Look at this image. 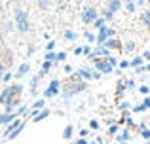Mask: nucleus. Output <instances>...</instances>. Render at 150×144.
Masks as SVG:
<instances>
[{"label":"nucleus","instance_id":"nucleus-1","mask_svg":"<svg viewBox=\"0 0 150 144\" xmlns=\"http://www.w3.org/2000/svg\"><path fill=\"white\" fill-rule=\"evenodd\" d=\"M13 15H15V25H17V30H19V32H29V29H30L29 13H27L25 10H21V8H15Z\"/></svg>","mask_w":150,"mask_h":144},{"label":"nucleus","instance_id":"nucleus-32","mask_svg":"<svg viewBox=\"0 0 150 144\" xmlns=\"http://www.w3.org/2000/svg\"><path fill=\"white\" fill-rule=\"evenodd\" d=\"M2 80H4V81L8 84V81L11 80V74H10V72H4V74H2Z\"/></svg>","mask_w":150,"mask_h":144},{"label":"nucleus","instance_id":"nucleus-2","mask_svg":"<svg viewBox=\"0 0 150 144\" xmlns=\"http://www.w3.org/2000/svg\"><path fill=\"white\" fill-rule=\"evenodd\" d=\"M93 63H95V68L101 74H110V72H112V68H114L112 65L106 61V57H105V59H95V57H93Z\"/></svg>","mask_w":150,"mask_h":144},{"label":"nucleus","instance_id":"nucleus-42","mask_svg":"<svg viewBox=\"0 0 150 144\" xmlns=\"http://www.w3.org/2000/svg\"><path fill=\"white\" fill-rule=\"evenodd\" d=\"M2 74H4V63L0 61V76H2Z\"/></svg>","mask_w":150,"mask_h":144},{"label":"nucleus","instance_id":"nucleus-3","mask_svg":"<svg viewBox=\"0 0 150 144\" xmlns=\"http://www.w3.org/2000/svg\"><path fill=\"white\" fill-rule=\"evenodd\" d=\"M97 17H99V13H97V10H95V8H91V6H89V8H86V10H84V13H82V21H84V23H88V25H89V23H93Z\"/></svg>","mask_w":150,"mask_h":144},{"label":"nucleus","instance_id":"nucleus-19","mask_svg":"<svg viewBox=\"0 0 150 144\" xmlns=\"http://www.w3.org/2000/svg\"><path fill=\"white\" fill-rule=\"evenodd\" d=\"M125 10H127L129 13H133V11L137 10V4L135 2H127V4H125Z\"/></svg>","mask_w":150,"mask_h":144},{"label":"nucleus","instance_id":"nucleus-30","mask_svg":"<svg viewBox=\"0 0 150 144\" xmlns=\"http://www.w3.org/2000/svg\"><path fill=\"white\" fill-rule=\"evenodd\" d=\"M143 137H144V138H150V129H146V127H144V123H143Z\"/></svg>","mask_w":150,"mask_h":144},{"label":"nucleus","instance_id":"nucleus-11","mask_svg":"<svg viewBox=\"0 0 150 144\" xmlns=\"http://www.w3.org/2000/svg\"><path fill=\"white\" fill-rule=\"evenodd\" d=\"M78 74H80L84 80H91V78H93V70H89V68H80Z\"/></svg>","mask_w":150,"mask_h":144},{"label":"nucleus","instance_id":"nucleus-12","mask_svg":"<svg viewBox=\"0 0 150 144\" xmlns=\"http://www.w3.org/2000/svg\"><path fill=\"white\" fill-rule=\"evenodd\" d=\"M48 116H50V110L46 108V110H42L40 114H36V116H34V122H42V119H44V118H48Z\"/></svg>","mask_w":150,"mask_h":144},{"label":"nucleus","instance_id":"nucleus-24","mask_svg":"<svg viewBox=\"0 0 150 144\" xmlns=\"http://www.w3.org/2000/svg\"><path fill=\"white\" fill-rule=\"evenodd\" d=\"M133 49H135V44H133V42H127V44H125V51H127V53H131Z\"/></svg>","mask_w":150,"mask_h":144},{"label":"nucleus","instance_id":"nucleus-22","mask_svg":"<svg viewBox=\"0 0 150 144\" xmlns=\"http://www.w3.org/2000/svg\"><path fill=\"white\" fill-rule=\"evenodd\" d=\"M65 59H67V53H65V51L55 53V61H59V63H61V61H65Z\"/></svg>","mask_w":150,"mask_h":144},{"label":"nucleus","instance_id":"nucleus-5","mask_svg":"<svg viewBox=\"0 0 150 144\" xmlns=\"http://www.w3.org/2000/svg\"><path fill=\"white\" fill-rule=\"evenodd\" d=\"M106 38H108V29H106V27H101V29H99V34H97V38H95V42L99 46H103L106 42Z\"/></svg>","mask_w":150,"mask_h":144},{"label":"nucleus","instance_id":"nucleus-41","mask_svg":"<svg viewBox=\"0 0 150 144\" xmlns=\"http://www.w3.org/2000/svg\"><path fill=\"white\" fill-rule=\"evenodd\" d=\"M114 34H116V30H114V29H108V38L114 36Z\"/></svg>","mask_w":150,"mask_h":144},{"label":"nucleus","instance_id":"nucleus-15","mask_svg":"<svg viewBox=\"0 0 150 144\" xmlns=\"http://www.w3.org/2000/svg\"><path fill=\"white\" fill-rule=\"evenodd\" d=\"M38 8H40V10H50L51 0H38Z\"/></svg>","mask_w":150,"mask_h":144},{"label":"nucleus","instance_id":"nucleus-8","mask_svg":"<svg viewBox=\"0 0 150 144\" xmlns=\"http://www.w3.org/2000/svg\"><path fill=\"white\" fill-rule=\"evenodd\" d=\"M103 46H105V48H108V49H120V42H118L114 36L106 38V42H105Z\"/></svg>","mask_w":150,"mask_h":144},{"label":"nucleus","instance_id":"nucleus-46","mask_svg":"<svg viewBox=\"0 0 150 144\" xmlns=\"http://www.w3.org/2000/svg\"><path fill=\"white\" fill-rule=\"evenodd\" d=\"M120 144H125V142H120Z\"/></svg>","mask_w":150,"mask_h":144},{"label":"nucleus","instance_id":"nucleus-38","mask_svg":"<svg viewBox=\"0 0 150 144\" xmlns=\"http://www.w3.org/2000/svg\"><path fill=\"white\" fill-rule=\"evenodd\" d=\"M74 144H88V140H86V138H84V137H82V138H80V140H76V142H74Z\"/></svg>","mask_w":150,"mask_h":144},{"label":"nucleus","instance_id":"nucleus-44","mask_svg":"<svg viewBox=\"0 0 150 144\" xmlns=\"http://www.w3.org/2000/svg\"><path fill=\"white\" fill-rule=\"evenodd\" d=\"M146 70H150V63H148V67H146Z\"/></svg>","mask_w":150,"mask_h":144},{"label":"nucleus","instance_id":"nucleus-21","mask_svg":"<svg viewBox=\"0 0 150 144\" xmlns=\"http://www.w3.org/2000/svg\"><path fill=\"white\" fill-rule=\"evenodd\" d=\"M70 135H72V125H67L65 131H63V137H65V138H70Z\"/></svg>","mask_w":150,"mask_h":144},{"label":"nucleus","instance_id":"nucleus-26","mask_svg":"<svg viewBox=\"0 0 150 144\" xmlns=\"http://www.w3.org/2000/svg\"><path fill=\"white\" fill-rule=\"evenodd\" d=\"M82 53H84L86 57H89V55H91V48H89V46H86V48H82Z\"/></svg>","mask_w":150,"mask_h":144},{"label":"nucleus","instance_id":"nucleus-7","mask_svg":"<svg viewBox=\"0 0 150 144\" xmlns=\"http://www.w3.org/2000/svg\"><path fill=\"white\" fill-rule=\"evenodd\" d=\"M15 118H17V112H6L0 116V123H11Z\"/></svg>","mask_w":150,"mask_h":144},{"label":"nucleus","instance_id":"nucleus-23","mask_svg":"<svg viewBox=\"0 0 150 144\" xmlns=\"http://www.w3.org/2000/svg\"><path fill=\"white\" fill-rule=\"evenodd\" d=\"M143 21H144V25H146L148 29H150V11H146V13L143 15Z\"/></svg>","mask_w":150,"mask_h":144},{"label":"nucleus","instance_id":"nucleus-25","mask_svg":"<svg viewBox=\"0 0 150 144\" xmlns=\"http://www.w3.org/2000/svg\"><path fill=\"white\" fill-rule=\"evenodd\" d=\"M127 138H129V133H127V131H125V133H122L120 137H118V140H120V142H125V140H127Z\"/></svg>","mask_w":150,"mask_h":144},{"label":"nucleus","instance_id":"nucleus-31","mask_svg":"<svg viewBox=\"0 0 150 144\" xmlns=\"http://www.w3.org/2000/svg\"><path fill=\"white\" fill-rule=\"evenodd\" d=\"M86 38H88V42H95V34H91V32H86Z\"/></svg>","mask_w":150,"mask_h":144},{"label":"nucleus","instance_id":"nucleus-20","mask_svg":"<svg viewBox=\"0 0 150 144\" xmlns=\"http://www.w3.org/2000/svg\"><path fill=\"white\" fill-rule=\"evenodd\" d=\"M44 104H46V100L40 99V100H36V103L33 104V108H34V110H40V108H44Z\"/></svg>","mask_w":150,"mask_h":144},{"label":"nucleus","instance_id":"nucleus-39","mask_svg":"<svg viewBox=\"0 0 150 144\" xmlns=\"http://www.w3.org/2000/svg\"><path fill=\"white\" fill-rule=\"evenodd\" d=\"M10 30H11V23L6 21V32H10Z\"/></svg>","mask_w":150,"mask_h":144},{"label":"nucleus","instance_id":"nucleus-36","mask_svg":"<svg viewBox=\"0 0 150 144\" xmlns=\"http://www.w3.org/2000/svg\"><path fill=\"white\" fill-rule=\"evenodd\" d=\"M125 87H129V89H131V87H135V81H133V80H129L127 84H125Z\"/></svg>","mask_w":150,"mask_h":144},{"label":"nucleus","instance_id":"nucleus-45","mask_svg":"<svg viewBox=\"0 0 150 144\" xmlns=\"http://www.w3.org/2000/svg\"><path fill=\"white\" fill-rule=\"evenodd\" d=\"M127 2H135V0H127Z\"/></svg>","mask_w":150,"mask_h":144},{"label":"nucleus","instance_id":"nucleus-34","mask_svg":"<svg viewBox=\"0 0 150 144\" xmlns=\"http://www.w3.org/2000/svg\"><path fill=\"white\" fill-rule=\"evenodd\" d=\"M139 91L143 93V95H146V93L150 91V89H148V85H141V87H139Z\"/></svg>","mask_w":150,"mask_h":144},{"label":"nucleus","instance_id":"nucleus-13","mask_svg":"<svg viewBox=\"0 0 150 144\" xmlns=\"http://www.w3.org/2000/svg\"><path fill=\"white\" fill-rule=\"evenodd\" d=\"M21 123H23V122H21V119H13V122H11V125H10V127H8V131H6V135H10V133H11V131H13V129H17V127H19V125H21Z\"/></svg>","mask_w":150,"mask_h":144},{"label":"nucleus","instance_id":"nucleus-28","mask_svg":"<svg viewBox=\"0 0 150 144\" xmlns=\"http://www.w3.org/2000/svg\"><path fill=\"white\" fill-rule=\"evenodd\" d=\"M46 61H55V53L48 51V53H46Z\"/></svg>","mask_w":150,"mask_h":144},{"label":"nucleus","instance_id":"nucleus-29","mask_svg":"<svg viewBox=\"0 0 150 144\" xmlns=\"http://www.w3.org/2000/svg\"><path fill=\"white\" fill-rule=\"evenodd\" d=\"M106 61H108V63H110V65H112V67H116V65H118V61H116V57H110V55H108V57H106Z\"/></svg>","mask_w":150,"mask_h":144},{"label":"nucleus","instance_id":"nucleus-37","mask_svg":"<svg viewBox=\"0 0 150 144\" xmlns=\"http://www.w3.org/2000/svg\"><path fill=\"white\" fill-rule=\"evenodd\" d=\"M120 67H122V68H127V67H129V61H122Z\"/></svg>","mask_w":150,"mask_h":144},{"label":"nucleus","instance_id":"nucleus-43","mask_svg":"<svg viewBox=\"0 0 150 144\" xmlns=\"http://www.w3.org/2000/svg\"><path fill=\"white\" fill-rule=\"evenodd\" d=\"M143 59H148V61H150V51H146V53H144V55H143Z\"/></svg>","mask_w":150,"mask_h":144},{"label":"nucleus","instance_id":"nucleus-18","mask_svg":"<svg viewBox=\"0 0 150 144\" xmlns=\"http://www.w3.org/2000/svg\"><path fill=\"white\" fill-rule=\"evenodd\" d=\"M103 17H105V19H106V21H110V19H114V13H112V11H110V10H108V8H106V10H105V11H103Z\"/></svg>","mask_w":150,"mask_h":144},{"label":"nucleus","instance_id":"nucleus-33","mask_svg":"<svg viewBox=\"0 0 150 144\" xmlns=\"http://www.w3.org/2000/svg\"><path fill=\"white\" fill-rule=\"evenodd\" d=\"M89 127H91V129H99V122L91 119V122H89Z\"/></svg>","mask_w":150,"mask_h":144},{"label":"nucleus","instance_id":"nucleus-40","mask_svg":"<svg viewBox=\"0 0 150 144\" xmlns=\"http://www.w3.org/2000/svg\"><path fill=\"white\" fill-rule=\"evenodd\" d=\"M65 72H72V67H70V65H65Z\"/></svg>","mask_w":150,"mask_h":144},{"label":"nucleus","instance_id":"nucleus-14","mask_svg":"<svg viewBox=\"0 0 150 144\" xmlns=\"http://www.w3.org/2000/svg\"><path fill=\"white\" fill-rule=\"evenodd\" d=\"M63 36H65L67 38V40H76V38H78V32H74V30H65V34H63Z\"/></svg>","mask_w":150,"mask_h":144},{"label":"nucleus","instance_id":"nucleus-10","mask_svg":"<svg viewBox=\"0 0 150 144\" xmlns=\"http://www.w3.org/2000/svg\"><path fill=\"white\" fill-rule=\"evenodd\" d=\"M120 8H122V2H120V0H108V10L112 11V13H116Z\"/></svg>","mask_w":150,"mask_h":144},{"label":"nucleus","instance_id":"nucleus-27","mask_svg":"<svg viewBox=\"0 0 150 144\" xmlns=\"http://www.w3.org/2000/svg\"><path fill=\"white\" fill-rule=\"evenodd\" d=\"M46 49H48V51H53V49H55V42H53V40H50V42H48V46H46Z\"/></svg>","mask_w":150,"mask_h":144},{"label":"nucleus","instance_id":"nucleus-17","mask_svg":"<svg viewBox=\"0 0 150 144\" xmlns=\"http://www.w3.org/2000/svg\"><path fill=\"white\" fill-rule=\"evenodd\" d=\"M105 23H106V19H105V17H97L95 21H93V25H95L97 29H101V27H105Z\"/></svg>","mask_w":150,"mask_h":144},{"label":"nucleus","instance_id":"nucleus-9","mask_svg":"<svg viewBox=\"0 0 150 144\" xmlns=\"http://www.w3.org/2000/svg\"><path fill=\"white\" fill-rule=\"evenodd\" d=\"M40 74H38V76H34L33 80H30V95H36L38 93V81H40Z\"/></svg>","mask_w":150,"mask_h":144},{"label":"nucleus","instance_id":"nucleus-6","mask_svg":"<svg viewBox=\"0 0 150 144\" xmlns=\"http://www.w3.org/2000/svg\"><path fill=\"white\" fill-rule=\"evenodd\" d=\"M30 70V65L29 63H23V65H19V68H17V72H15V78H23V76H27Z\"/></svg>","mask_w":150,"mask_h":144},{"label":"nucleus","instance_id":"nucleus-4","mask_svg":"<svg viewBox=\"0 0 150 144\" xmlns=\"http://www.w3.org/2000/svg\"><path fill=\"white\" fill-rule=\"evenodd\" d=\"M59 80H51V84H50V87L44 91V99H51L53 95H57L59 93Z\"/></svg>","mask_w":150,"mask_h":144},{"label":"nucleus","instance_id":"nucleus-35","mask_svg":"<svg viewBox=\"0 0 150 144\" xmlns=\"http://www.w3.org/2000/svg\"><path fill=\"white\" fill-rule=\"evenodd\" d=\"M143 108H150V97H146V99L143 100Z\"/></svg>","mask_w":150,"mask_h":144},{"label":"nucleus","instance_id":"nucleus-16","mask_svg":"<svg viewBox=\"0 0 150 144\" xmlns=\"http://www.w3.org/2000/svg\"><path fill=\"white\" fill-rule=\"evenodd\" d=\"M143 61H144L143 57H135V59L129 63V67H135V68H137V67H141V65H143Z\"/></svg>","mask_w":150,"mask_h":144}]
</instances>
